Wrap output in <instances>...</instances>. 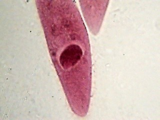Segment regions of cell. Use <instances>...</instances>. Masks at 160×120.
Returning a JSON list of instances; mask_svg holds the SVG:
<instances>
[{
    "label": "cell",
    "instance_id": "1",
    "mask_svg": "<svg viewBox=\"0 0 160 120\" xmlns=\"http://www.w3.org/2000/svg\"><path fill=\"white\" fill-rule=\"evenodd\" d=\"M82 56L81 48L76 44L69 45L63 51L60 58L63 69L67 70L76 65Z\"/></svg>",
    "mask_w": 160,
    "mask_h": 120
}]
</instances>
